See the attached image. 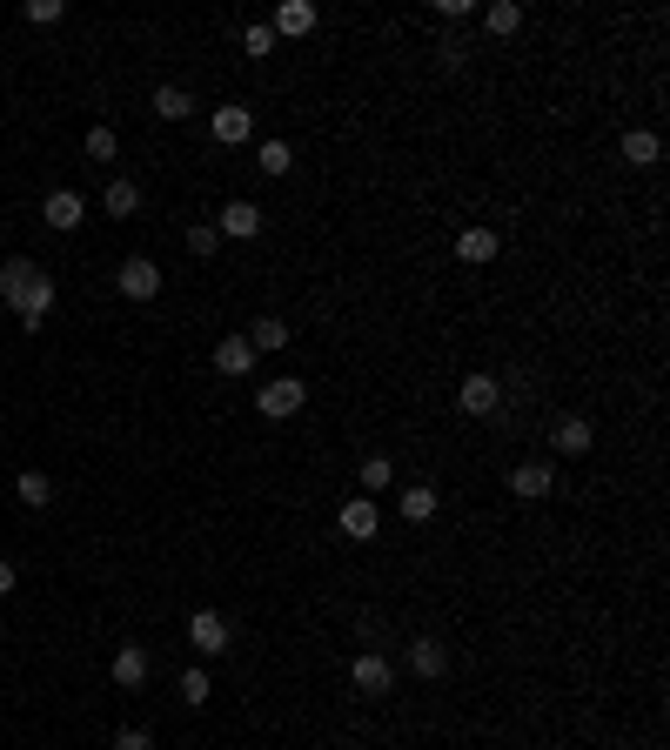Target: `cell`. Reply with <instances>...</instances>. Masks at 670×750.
Here are the masks:
<instances>
[{
    "mask_svg": "<svg viewBox=\"0 0 670 750\" xmlns=\"http://www.w3.org/2000/svg\"><path fill=\"white\" fill-rule=\"evenodd\" d=\"M302 402H309V382H302V375H275V382H262V396H255V409L282 422V416H295Z\"/></svg>",
    "mask_w": 670,
    "mask_h": 750,
    "instance_id": "6da1fadb",
    "label": "cell"
},
{
    "mask_svg": "<svg viewBox=\"0 0 670 750\" xmlns=\"http://www.w3.org/2000/svg\"><path fill=\"white\" fill-rule=\"evenodd\" d=\"M41 221H47V228H54V235H74V228L88 221V201L74 195V188H54V195L41 201Z\"/></svg>",
    "mask_w": 670,
    "mask_h": 750,
    "instance_id": "7a4b0ae2",
    "label": "cell"
},
{
    "mask_svg": "<svg viewBox=\"0 0 670 750\" xmlns=\"http://www.w3.org/2000/svg\"><path fill=\"white\" fill-rule=\"evenodd\" d=\"M114 282H121V295H128V302H155V295H161V268L148 262V255H128Z\"/></svg>",
    "mask_w": 670,
    "mask_h": 750,
    "instance_id": "3957f363",
    "label": "cell"
},
{
    "mask_svg": "<svg viewBox=\"0 0 670 750\" xmlns=\"http://www.w3.org/2000/svg\"><path fill=\"white\" fill-rule=\"evenodd\" d=\"M456 402H463V416H496V402H503V382H496V375H463Z\"/></svg>",
    "mask_w": 670,
    "mask_h": 750,
    "instance_id": "277c9868",
    "label": "cell"
},
{
    "mask_svg": "<svg viewBox=\"0 0 670 750\" xmlns=\"http://www.w3.org/2000/svg\"><path fill=\"white\" fill-rule=\"evenodd\" d=\"M14 315H21V329H34V335H41V322L54 315V275H47V268L34 275V288L21 295V309H14Z\"/></svg>",
    "mask_w": 670,
    "mask_h": 750,
    "instance_id": "5b68a950",
    "label": "cell"
},
{
    "mask_svg": "<svg viewBox=\"0 0 670 750\" xmlns=\"http://www.w3.org/2000/svg\"><path fill=\"white\" fill-rule=\"evenodd\" d=\"M349 684L369 690V697H382V690L396 684V670H389V657H376V650H362L356 663H349Z\"/></svg>",
    "mask_w": 670,
    "mask_h": 750,
    "instance_id": "8992f818",
    "label": "cell"
},
{
    "mask_svg": "<svg viewBox=\"0 0 670 750\" xmlns=\"http://www.w3.org/2000/svg\"><path fill=\"white\" fill-rule=\"evenodd\" d=\"M188 643H195L201 657H222L228 650V623L215 617V610H195V617H188Z\"/></svg>",
    "mask_w": 670,
    "mask_h": 750,
    "instance_id": "52a82bcc",
    "label": "cell"
},
{
    "mask_svg": "<svg viewBox=\"0 0 670 750\" xmlns=\"http://www.w3.org/2000/svg\"><path fill=\"white\" fill-rule=\"evenodd\" d=\"M215 235H235V242L262 235V208H255V201H228V208H222V221H215Z\"/></svg>",
    "mask_w": 670,
    "mask_h": 750,
    "instance_id": "ba28073f",
    "label": "cell"
},
{
    "mask_svg": "<svg viewBox=\"0 0 670 750\" xmlns=\"http://www.w3.org/2000/svg\"><path fill=\"white\" fill-rule=\"evenodd\" d=\"M34 275H41V268L27 262V255H14V262H0V302H7V309H21V295L34 288Z\"/></svg>",
    "mask_w": 670,
    "mask_h": 750,
    "instance_id": "9c48e42d",
    "label": "cell"
},
{
    "mask_svg": "<svg viewBox=\"0 0 670 750\" xmlns=\"http://www.w3.org/2000/svg\"><path fill=\"white\" fill-rule=\"evenodd\" d=\"M248 134H255V114H248L242 101L215 108V141H228V148H235V141H248Z\"/></svg>",
    "mask_w": 670,
    "mask_h": 750,
    "instance_id": "30bf717a",
    "label": "cell"
},
{
    "mask_svg": "<svg viewBox=\"0 0 670 750\" xmlns=\"http://www.w3.org/2000/svg\"><path fill=\"white\" fill-rule=\"evenodd\" d=\"M215 369H222V375H255V349H248V335L215 342Z\"/></svg>",
    "mask_w": 670,
    "mask_h": 750,
    "instance_id": "8fae6325",
    "label": "cell"
},
{
    "mask_svg": "<svg viewBox=\"0 0 670 750\" xmlns=\"http://www.w3.org/2000/svg\"><path fill=\"white\" fill-rule=\"evenodd\" d=\"M114 684H121V690H141V684H148V650H141V643L114 650Z\"/></svg>",
    "mask_w": 670,
    "mask_h": 750,
    "instance_id": "7c38bea8",
    "label": "cell"
},
{
    "mask_svg": "<svg viewBox=\"0 0 670 750\" xmlns=\"http://www.w3.org/2000/svg\"><path fill=\"white\" fill-rule=\"evenodd\" d=\"M409 670H416V677H443V670H449V650H443L436 637H416V643H409Z\"/></svg>",
    "mask_w": 670,
    "mask_h": 750,
    "instance_id": "4fadbf2b",
    "label": "cell"
},
{
    "mask_svg": "<svg viewBox=\"0 0 670 750\" xmlns=\"http://www.w3.org/2000/svg\"><path fill=\"white\" fill-rule=\"evenodd\" d=\"M510 489L523 496V503H536V496H550V489H557V476H550V463H523L510 476Z\"/></svg>",
    "mask_w": 670,
    "mask_h": 750,
    "instance_id": "5bb4252c",
    "label": "cell"
},
{
    "mask_svg": "<svg viewBox=\"0 0 670 750\" xmlns=\"http://www.w3.org/2000/svg\"><path fill=\"white\" fill-rule=\"evenodd\" d=\"M657 155H664V141H657L650 128H630L624 134V161H630V168H657Z\"/></svg>",
    "mask_w": 670,
    "mask_h": 750,
    "instance_id": "9a60e30c",
    "label": "cell"
},
{
    "mask_svg": "<svg viewBox=\"0 0 670 750\" xmlns=\"http://www.w3.org/2000/svg\"><path fill=\"white\" fill-rule=\"evenodd\" d=\"M148 108H155L161 121H188V114H195V94L168 81V88H155V101H148Z\"/></svg>",
    "mask_w": 670,
    "mask_h": 750,
    "instance_id": "2e32d148",
    "label": "cell"
},
{
    "mask_svg": "<svg viewBox=\"0 0 670 750\" xmlns=\"http://www.w3.org/2000/svg\"><path fill=\"white\" fill-rule=\"evenodd\" d=\"M309 27H315V7H309V0H282L268 34H309Z\"/></svg>",
    "mask_w": 670,
    "mask_h": 750,
    "instance_id": "e0dca14e",
    "label": "cell"
},
{
    "mask_svg": "<svg viewBox=\"0 0 670 750\" xmlns=\"http://www.w3.org/2000/svg\"><path fill=\"white\" fill-rule=\"evenodd\" d=\"M590 442H597V429H590L583 416H563V422H557V449H563V456H583Z\"/></svg>",
    "mask_w": 670,
    "mask_h": 750,
    "instance_id": "ac0fdd59",
    "label": "cell"
},
{
    "mask_svg": "<svg viewBox=\"0 0 670 750\" xmlns=\"http://www.w3.org/2000/svg\"><path fill=\"white\" fill-rule=\"evenodd\" d=\"M456 255H463V262H490L496 255V228H463V235H456Z\"/></svg>",
    "mask_w": 670,
    "mask_h": 750,
    "instance_id": "d6986e66",
    "label": "cell"
},
{
    "mask_svg": "<svg viewBox=\"0 0 670 750\" xmlns=\"http://www.w3.org/2000/svg\"><path fill=\"white\" fill-rule=\"evenodd\" d=\"M14 496H21L27 509H47V503H54V483H47L41 469H27V476H14Z\"/></svg>",
    "mask_w": 670,
    "mask_h": 750,
    "instance_id": "ffe728a7",
    "label": "cell"
},
{
    "mask_svg": "<svg viewBox=\"0 0 670 750\" xmlns=\"http://www.w3.org/2000/svg\"><path fill=\"white\" fill-rule=\"evenodd\" d=\"M101 208H108L114 221H128L134 208H141V188H134V181H108V195H101Z\"/></svg>",
    "mask_w": 670,
    "mask_h": 750,
    "instance_id": "44dd1931",
    "label": "cell"
},
{
    "mask_svg": "<svg viewBox=\"0 0 670 750\" xmlns=\"http://www.w3.org/2000/svg\"><path fill=\"white\" fill-rule=\"evenodd\" d=\"M436 516V489L416 483V489H402V523H429Z\"/></svg>",
    "mask_w": 670,
    "mask_h": 750,
    "instance_id": "7402d4cb",
    "label": "cell"
},
{
    "mask_svg": "<svg viewBox=\"0 0 670 750\" xmlns=\"http://www.w3.org/2000/svg\"><path fill=\"white\" fill-rule=\"evenodd\" d=\"M342 530H349V536H376V509H369V496L342 503Z\"/></svg>",
    "mask_w": 670,
    "mask_h": 750,
    "instance_id": "603a6c76",
    "label": "cell"
},
{
    "mask_svg": "<svg viewBox=\"0 0 670 750\" xmlns=\"http://www.w3.org/2000/svg\"><path fill=\"white\" fill-rule=\"evenodd\" d=\"M248 349H255V355H262V349H289V322H275V315H268V322H255Z\"/></svg>",
    "mask_w": 670,
    "mask_h": 750,
    "instance_id": "cb8c5ba5",
    "label": "cell"
},
{
    "mask_svg": "<svg viewBox=\"0 0 670 750\" xmlns=\"http://www.w3.org/2000/svg\"><path fill=\"white\" fill-rule=\"evenodd\" d=\"M483 27H490V34H516V27H523V7H516V0H496L490 14H483Z\"/></svg>",
    "mask_w": 670,
    "mask_h": 750,
    "instance_id": "d4e9b609",
    "label": "cell"
},
{
    "mask_svg": "<svg viewBox=\"0 0 670 750\" xmlns=\"http://www.w3.org/2000/svg\"><path fill=\"white\" fill-rule=\"evenodd\" d=\"M255 161H262V175H289V168H295L289 141H262V155H255Z\"/></svg>",
    "mask_w": 670,
    "mask_h": 750,
    "instance_id": "484cf974",
    "label": "cell"
},
{
    "mask_svg": "<svg viewBox=\"0 0 670 750\" xmlns=\"http://www.w3.org/2000/svg\"><path fill=\"white\" fill-rule=\"evenodd\" d=\"M114 148H121V141H114V128H101V121H94V128H88V155H94V161H114Z\"/></svg>",
    "mask_w": 670,
    "mask_h": 750,
    "instance_id": "4316f807",
    "label": "cell"
},
{
    "mask_svg": "<svg viewBox=\"0 0 670 750\" xmlns=\"http://www.w3.org/2000/svg\"><path fill=\"white\" fill-rule=\"evenodd\" d=\"M21 14H27V21H34V27H54V21H61V14H67V7H61V0H27Z\"/></svg>",
    "mask_w": 670,
    "mask_h": 750,
    "instance_id": "83f0119b",
    "label": "cell"
},
{
    "mask_svg": "<svg viewBox=\"0 0 670 750\" xmlns=\"http://www.w3.org/2000/svg\"><path fill=\"white\" fill-rule=\"evenodd\" d=\"M181 697H188V704H208V697H215L208 670H188V677H181Z\"/></svg>",
    "mask_w": 670,
    "mask_h": 750,
    "instance_id": "f1b7e54d",
    "label": "cell"
},
{
    "mask_svg": "<svg viewBox=\"0 0 670 750\" xmlns=\"http://www.w3.org/2000/svg\"><path fill=\"white\" fill-rule=\"evenodd\" d=\"M188 248H195L201 262H208V255H215V248H222V235H215V228H208V221H201V228H188Z\"/></svg>",
    "mask_w": 670,
    "mask_h": 750,
    "instance_id": "f546056e",
    "label": "cell"
},
{
    "mask_svg": "<svg viewBox=\"0 0 670 750\" xmlns=\"http://www.w3.org/2000/svg\"><path fill=\"white\" fill-rule=\"evenodd\" d=\"M389 476H396V469H389V456H369V463H362V489H382Z\"/></svg>",
    "mask_w": 670,
    "mask_h": 750,
    "instance_id": "4dcf8cb0",
    "label": "cell"
},
{
    "mask_svg": "<svg viewBox=\"0 0 670 750\" xmlns=\"http://www.w3.org/2000/svg\"><path fill=\"white\" fill-rule=\"evenodd\" d=\"M242 47H248V54H255V61H262L268 47H275V34H268V27H248V34H242Z\"/></svg>",
    "mask_w": 670,
    "mask_h": 750,
    "instance_id": "1f68e13d",
    "label": "cell"
},
{
    "mask_svg": "<svg viewBox=\"0 0 670 750\" xmlns=\"http://www.w3.org/2000/svg\"><path fill=\"white\" fill-rule=\"evenodd\" d=\"M114 750H148V730H134V724L114 730Z\"/></svg>",
    "mask_w": 670,
    "mask_h": 750,
    "instance_id": "d6a6232c",
    "label": "cell"
},
{
    "mask_svg": "<svg viewBox=\"0 0 670 750\" xmlns=\"http://www.w3.org/2000/svg\"><path fill=\"white\" fill-rule=\"evenodd\" d=\"M14 590V563H0V596Z\"/></svg>",
    "mask_w": 670,
    "mask_h": 750,
    "instance_id": "836d02e7",
    "label": "cell"
}]
</instances>
